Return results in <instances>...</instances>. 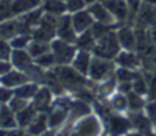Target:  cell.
<instances>
[{"instance_id": "obj_14", "label": "cell", "mask_w": 156, "mask_h": 136, "mask_svg": "<svg viewBox=\"0 0 156 136\" xmlns=\"http://www.w3.org/2000/svg\"><path fill=\"white\" fill-rule=\"evenodd\" d=\"M53 97H54V95H53V92H51L50 89H48L47 86L41 85L40 88H39V90L36 92L35 97L32 99V101H30V103L36 107V110H37V111L47 112L48 110L51 108L53 103H54V99Z\"/></svg>"}, {"instance_id": "obj_24", "label": "cell", "mask_w": 156, "mask_h": 136, "mask_svg": "<svg viewBox=\"0 0 156 136\" xmlns=\"http://www.w3.org/2000/svg\"><path fill=\"white\" fill-rule=\"evenodd\" d=\"M37 110H36V107L33 106L32 103H29L25 108H22L21 111H18L17 114H15V117H17V124L20 128H24V129H27L28 127H29V124L33 121V118L36 117V114H37Z\"/></svg>"}, {"instance_id": "obj_32", "label": "cell", "mask_w": 156, "mask_h": 136, "mask_svg": "<svg viewBox=\"0 0 156 136\" xmlns=\"http://www.w3.org/2000/svg\"><path fill=\"white\" fill-rule=\"evenodd\" d=\"M35 62H36V65H39V67L43 68V70H50V68H54L57 65L55 59H54L51 50L47 51V53L41 54V56H39V57H36Z\"/></svg>"}, {"instance_id": "obj_21", "label": "cell", "mask_w": 156, "mask_h": 136, "mask_svg": "<svg viewBox=\"0 0 156 136\" xmlns=\"http://www.w3.org/2000/svg\"><path fill=\"white\" fill-rule=\"evenodd\" d=\"M48 129H50V125H48L47 112L39 111L37 114H36V117L33 118V121L29 124V127L27 128V132L33 136H39Z\"/></svg>"}, {"instance_id": "obj_25", "label": "cell", "mask_w": 156, "mask_h": 136, "mask_svg": "<svg viewBox=\"0 0 156 136\" xmlns=\"http://www.w3.org/2000/svg\"><path fill=\"white\" fill-rule=\"evenodd\" d=\"M95 43H97V39L94 38L93 32L90 29L86 31L83 33L77 35V39L75 42V46L77 47V50H86V51H91L94 50Z\"/></svg>"}, {"instance_id": "obj_13", "label": "cell", "mask_w": 156, "mask_h": 136, "mask_svg": "<svg viewBox=\"0 0 156 136\" xmlns=\"http://www.w3.org/2000/svg\"><path fill=\"white\" fill-rule=\"evenodd\" d=\"M90 14L94 18V22H100V24H106V25H113V27H119L118 22L115 21L113 15L108 10V7L104 4V2H95V3L87 6Z\"/></svg>"}, {"instance_id": "obj_4", "label": "cell", "mask_w": 156, "mask_h": 136, "mask_svg": "<svg viewBox=\"0 0 156 136\" xmlns=\"http://www.w3.org/2000/svg\"><path fill=\"white\" fill-rule=\"evenodd\" d=\"M57 22H58V17H54V15L44 13L40 22L30 32L32 39L41 40V42H51L53 39H55L57 38Z\"/></svg>"}, {"instance_id": "obj_37", "label": "cell", "mask_w": 156, "mask_h": 136, "mask_svg": "<svg viewBox=\"0 0 156 136\" xmlns=\"http://www.w3.org/2000/svg\"><path fill=\"white\" fill-rule=\"evenodd\" d=\"M145 110H147V115L149 117L152 125L156 127V100H151L149 103L147 104Z\"/></svg>"}, {"instance_id": "obj_8", "label": "cell", "mask_w": 156, "mask_h": 136, "mask_svg": "<svg viewBox=\"0 0 156 136\" xmlns=\"http://www.w3.org/2000/svg\"><path fill=\"white\" fill-rule=\"evenodd\" d=\"M10 62H11L12 68L20 70V71L25 72L28 75L36 67L35 59L30 56L27 49H12L11 56H10Z\"/></svg>"}, {"instance_id": "obj_43", "label": "cell", "mask_w": 156, "mask_h": 136, "mask_svg": "<svg viewBox=\"0 0 156 136\" xmlns=\"http://www.w3.org/2000/svg\"><path fill=\"white\" fill-rule=\"evenodd\" d=\"M39 136H57V132L54 129H48V130H46L44 133H41V135H39Z\"/></svg>"}, {"instance_id": "obj_33", "label": "cell", "mask_w": 156, "mask_h": 136, "mask_svg": "<svg viewBox=\"0 0 156 136\" xmlns=\"http://www.w3.org/2000/svg\"><path fill=\"white\" fill-rule=\"evenodd\" d=\"M133 90L142 96L148 95V81H147V78H145V74L140 72L136 79L133 81Z\"/></svg>"}, {"instance_id": "obj_41", "label": "cell", "mask_w": 156, "mask_h": 136, "mask_svg": "<svg viewBox=\"0 0 156 136\" xmlns=\"http://www.w3.org/2000/svg\"><path fill=\"white\" fill-rule=\"evenodd\" d=\"M11 68H12V65L10 61H7V60H0V77L4 75L6 72H9Z\"/></svg>"}, {"instance_id": "obj_20", "label": "cell", "mask_w": 156, "mask_h": 136, "mask_svg": "<svg viewBox=\"0 0 156 136\" xmlns=\"http://www.w3.org/2000/svg\"><path fill=\"white\" fill-rule=\"evenodd\" d=\"M43 0H12L11 2V15L12 18L21 17L32 10L41 6Z\"/></svg>"}, {"instance_id": "obj_9", "label": "cell", "mask_w": 156, "mask_h": 136, "mask_svg": "<svg viewBox=\"0 0 156 136\" xmlns=\"http://www.w3.org/2000/svg\"><path fill=\"white\" fill-rule=\"evenodd\" d=\"M101 2H104V4L108 7V10L113 15V18L118 22L119 27L129 24L130 10L127 0H101Z\"/></svg>"}, {"instance_id": "obj_36", "label": "cell", "mask_w": 156, "mask_h": 136, "mask_svg": "<svg viewBox=\"0 0 156 136\" xmlns=\"http://www.w3.org/2000/svg\"><path fill=\"white\" fill-rule=\"evenodd\" d=\"M14 89L7 88L4 85H0V104H9L11 99L14 97Z\"/></svg>"}, {"instance_id": "obj_12", "label": "cell", "mask_w": 156, "mask_h": 136, "mask_svg": "<svg viewBox=\"0 0 156 136\" xmlns=\"http://www.w3.org/2000/svg\"><path fill=\"white\" fill-rule=\"evenodd\" d=\"M106 121H108V130L112 136H124L129 132V129L133 128L130 118L120 115L119 112L111 114Z\"/></svg>"}, {"instance_id": "obj_2", "label": "cell", "mask_w": 156, "mask_h": 136, "mask_svg": "<svg viewBox=\"0 0 156 136\" xmlns=\"http://www.w3.org/2000/svg\"><path fill=\"white\" fill-rule=\"evenodd\" d=\"M54 70H55V72L58 74L59 79L64 83L66 90L77 92L79 89L84 88V86L87 85L86 77L82 75L80 72H77L71 64L69 65H55Z\"/></svg>"}, {"instance_id": "obj_1", "label": "cell", "mask_w": 156, "mask_h": 136, "mask_svg": "<svg viewBox=\"0 0 156 136\" xmlns=\"http://www.w3.org/2000/svg\"><path fill=\"white\" fill-rule=\"evenodd\" d=\"M120 50L122 47L118 40L116 29H113L106 33L105 36H102L101 39H98L94 50H93V54L97 57H102V59L115 60L116 56L120 53Z\"/></svg>"}, {"instance_id": "obj_5", "label": "cell", "mask_w": 156, "mask_h": 136, "mask_svg": "<svg viewBox=\"0 0 156 136\" xmlns=\"http://www.w3.org/2000/svg\"><path fill=\"white\" fill-rule=\"evenodd\" d=\"M75 136H101L102 124L95 114H88L83 118L77 119L71 128Z\"/></svg>"}, {"instance_id": "obj_15", "label": "cell", "mask_w": 156, "mask_h": 136, "mask_svg": "<svg viewBox=\"0 0 156 136\" xmlns=\"http://www.w3.org/2000/svg\"><path fill=\"white\" fill-rule=\"evenodd\" d=\"M29 81L30 78L28 74L20 71V70H15V68H11L9 72H6L4 75L0 77V85H4L11 89H17L20 86H22L24 83L29 82Z\"/></svg>"}, {"instance_id": "obj_19", "label": "cell", "mask_w": 156, "mask_h": 136, "mask_svg": "<svg viewBox=\"0 0 156 136\" xmlns=\"http://www.w3.org/2000/svg\"><path fill=\"white\" fill-rule=\"evenodd\" d=\"M18 33H24V32H22L21 22L17 17L0 21V39H4V40L10 42Z\"/></svg>"}, {"instance_id": "obj_29", "label": "cell", "mask_w": 156, "mask_h": 136, "mask_svg": "<svg viewBox=\"0 0 156 136\" xmlns=\"http://www.w3.org/2000/svg\"><path fill=\"white\" fill-rule=\"evenodd\" d=\"M109 104L112 107L115 112H124L129 108V103H127V96L124 93H116L112 95V97L109 99Z\"/></svg>"}, {"instance_id": "obj_35", "label": "cell", "mask_w": 156, "mask_h": 136, "mask_svg": "<svg viewBox=\"0 0 156 136\" xmlns=\"http://www.w3.org/2000/svg\"><path fill=\"white\" fill-rule=\"evenodd\" d=\"M29 103H30V101L27 100V99H22V97H20V96H15L14 95V97H12L11 101L9 103V107L15 112V114H17L18 111H21L22 108H25V107H27Z\"/></svg>"}, {"instance_id": "obj_42", "label": "cell", "mask_w": 156, "mask_h": 136, "mask_svg": "<svg viewBox=\"0 0 156 136\" xmlns=\"http://www.w3.org/2000/svg\"><path fill=\"white\" fill-rule=\"evenodd\" d=\"M149 36H151V40H152V43L156 46V24L153 25V27H151L149 29Z\"/></svg>"}, {"instance_id": "obj_39", "label": "cell", "mask_w": 156, "mask_h": 136, "mask_svg": "<svg viewBox=\"0 0 156 136\" xmlns=\"http://www.w3.org/2000/svg\"><path fill=\"white\" fill-rule=\"evenodd\" d=\"M116 89H118V92L127 95V93H130L133 90V82H118Z\"/></svg>"}, {"instance_id": "obj_26", "label": "cell", "mask_w": 156, "mask_h": 136, "mask_svg": "<svg viewBox=\"0 0 156 136\" xmlns=\"http://www.w3.org/2000/svg\"><path fill=\"white\" fill-rule=\"evenodd\" d=\"M39 88H40V83L35 82V81H29V82L24 83V85L20 86V88L14 89V92H15V96H20V97H22V99H27V100L32 101L36 92L39 90Z\"/></svg>"}, {"instance_id": "obj_16", "label": "cell", "mask_w": 156, "mask_h": 136, "mask_svg": "<svg viewBox=\"0 0 156 136\" xmlns=\"http://www.w3.org/2000/svg\"><path fill=\"white\" fill-rule=\"evenodd\" d=\"M115 62L118 67L138 70L141 67V57L136 50H120V53L116 56Z\"/></svg>"}, {"instance_id": "obj_31", "label": "cell", "mask_w": 156, "mask_h": 136, "mask_svg": "<svg viewBox=\"0 0 156 136\" xmlns=\"http://www.w3.org/2000/svg\"><path fill=\"white\" fill-rule=\"evenodd\" d=\"M30 40H32V35L30 33H18L17 36L10 40L12 49H28Z\"/></svg>"}, {"instance_id": "obj_7", "label": "cell", "mask_w": 156, "mask_h": 136, "mask_svg": "<svg viewBox=\"0 0 156 136\" xmlns=\"http://www.w3.org/2000/svg\"><path fill=\"white\" fill-rule=\"evenodd\" d=\"M156 24V6L155 4L141 3L136 17L133 20V27L141 28V29H149Z\"/></svg>"}, {"instance_id": "obj_6", "label": "cell", "mask_w": 156, "mask_h": 136, "mask_svg": "<svg viewBox=\"0 0 156 136\" xmlns=\"http://www.w3.org/2000/svg\"><path fill=\"white\" fill-rule=\"evenodd\" d=\"M76 51L77 47L75 46V43H69V42L61 40L58 38L51 40V53L55 59L57 65H69Z\"/></svg>"}, {"instance_id": "obj_18", "label": "cell", "mask_w": 156, "mask_h": 136, "mask_svg": "<svg viewBox=\"0 0 156 136\" xmlns=\"http://www.w3.org/2000/svg\"><path fill=\"white\" fill-rule=\"evenodd\" d=\"M71 15H72V22H73L75 31L77 32V35L88 31L93 27V24H94V18L90 14L88 9L80 10V11L75 13V14H71Z\"/></svg>"}, {"instance_id": "obj_40", "label": "cell", "mask_w": 156, "mask_h": 136, "mask_svg": "<svg viewBox=\"0 0 156 136\" xmlns=\"http://www.w3.org/2000/svg\"><path fill=\"white\" fill-rule=\"evenodd\" d=\"M27 133V129L24 128H14V129H10V130H6V135L4 136H25Z\"/></svg>"}, {"instance_id": "obj_47", "label": "cell", "mask_w": 156, "mask_h": 136, "mask_svg": "<svg viewBox=\"0 0 156 136\" xmlns=\"http://www.w3.org/2000/svg\"><path fill=\"white\" fill-rule=\"evenodd\" d=\"M62 2H66V0H62Z\"/></svg>"}, {"instance_id": "obj_45", "label": "cell", "mask_w": 156, "mask_h": 136, "mask_svg": "<svg viewBox=\"0 0 156 136\" xmlns=\"http://www.w3.org/2000/svg\"><path fill=\"white\" fill-rule=\"evenodd\" d=\"M142 3H148V4H155L156 6V0H141Z\"/></svg>"}, {"instance_id": "obj_44", "label": "cell", "mask_w": 156, "mask_h": 136, "mask_svg": "<svg viewBox=\"0 0 156 136\" xmlns=\"http://www.w3.org/2000/svg\"><path fill=\"white\" fill-rule=\"evenodd\" d=\"M124 136H145V135L142 132H138V130H137V132H133V133H126Z\"/></svg>"}, {"instance_id": "obj_11", "label": "cell", "mask_w": 156, "mask_h": 136, "mask_svg": "<svg viewBox=\"0 0 156 136\" xmlns=\"http://www.w3.org/2000/svg\"><path fill=\"white\" fill-rule=\"evenodd\" d=\"M116 35L122 50H136L137 51V33L136 28L130 24H124L116 28Z\"/></svg>"}, {"instance_id": "obj_28", "label": "cell", "mask_w": 156, "mask_h": 136, "mask_svg": "<svg viewBox=\"0 0 156 136\" xmlns=\"http://www.w3.org/2000/svg\"><path fill=\"white\" fill-rule=\"evenodd\" d=\"M27 50L29 51V54L33 59H36V57H39V56H41V54L51 50V42H41V40H35V39H32Z\"/></svg>"}, {"instance_id": "obj_34", "label": "cell", "mask_w": 156, "mask_h": 136, "mask_svg": "<svg viewBox=\"0 0 156 136\" xmlns=\"http://www.w3.org/2000/svg\"><path fill=\"white\" fill-rule=\"evenodd\" d=\"M66 13L68 14H75L80 10L87 9V3L84 0H66Z\"/></svg>"}, {"instance_id": "obj_27", "label": "cell", "mask_w": 156, "mask_h": 136, "mask_svg": "<svg viewBox=\"0 0 156 136\" xmlns=\"http://www.w3.org/2000/svg\"><path fill=\"white\" fill-rule=\"evenodd\" d=\"M127 103H129V110H131L133 112H138V111H144L147 104H145L144 96L140 93L131 90L130 93H127Z\"/></svg>"}, {"instance_id": "obj_38", "label": "cell", "mask_w": 156, "mask_h": 136, "mask_svg": "<svg viewBox=\"0 0 156 136\" xmlns=\"http://www.w3.org/2000/svg\"><path fill=\"white\" fill-rule=\"evenodd\" d=\"M148 96L151 100H156V72H152L148 81Z\"/></svg>"}, {"instance_id": "obj_23", "label": "cell", "mask_w": 156, "mask_h": 136, "mask_svg": "<svg viewBox=\"0 0 156 136\" xmlns=\"http://www.w3.org/2000/svg\"><path fill=\"white\" fill-rule=\"evenodd\" d=\"M40 7L43 13L54 15V17H61L66 14V3L62 0H43Z\"/></svg>"}, {"instance_id": "obj_17", "label": "cell", "mask_w": 156, "mask_h": 136, "mask_svg": "<svg viewBox=\"0 0 156 136\" xmlns=\"http://www.w3.org/2000/svg\"><path fill=\"white\" fill-rule=\"evenodd\" d=\"M94 54L91 51H86V50H77L75 54L73 60H72L71 65L76 70L77 72H80L84 77H88V71L91 67V61Z\"/></svg>"}, {"instance_id": "obj_46", "label": "cell", "mask_w": 156, "mask_h": 136, "mask_svg": "<svg viewBox=\"0 0 156 136\" xmlns=\"http://www.w3.org/2000/svg\"><path fill=\"white\" fill-rule=\"evenodd\" d=\"M86 3H87V6H90V4H93V3H95V2H100V0H84Z\"/></svg>"}, {"instance_id": "obj_48", "label": "cell", "mask_w": 156, "mask_h": 136, "mask_svg": "<svg viewBox=\"0 0 156 136\" xmlns=\"http://www.w3.org/2000/svg\"><path fill=\"white\" fill-rule=\"evenodd\" d=\"M0 106H2V104H0Z\"/></svg>"}, {"instance_id": "obj_30", "label": "cell", "mask_w": 156, "mask_h": 136, "mask_svg": "<svg viewBox=\"0 0 156 136\" xmlns=\"http://www.w3.org/2000/svg\"><path fill=\"white\" fill-rule=\"evenodd\" d=\"M140 72L137 70H130V68L124 67H116L115 77L118 79V82H133L137 78Z\"/></svg>"}, {"instance_id": "obj_10", "label": "cell", "mask_w": 156, "mask_h": 136, "mask_svg": "<svg viewBox=\"0 0 156 136\" xmlns=\"http://www.w3.org/2000/svg\"><path fill=\"white\" fill-rule=\"evenodd\" d=\"M57 38L61 40L69 42V43H75L77 39V32L75 31L73 22H72V15L71 14H64L58 17V22H57Z\"/></svg>"}, {"instance_id": "obj_22", "label": "cell", "mask_w": 156, "mask_h": 136, "mask_svg": "<svg viewBox=\"0 0 156 136\" xmlns=\"http://www.w3.org/2000/svg\"><path fill=\"white\" fill-rule=\"evenodd\" d=\"M14 128H18L15 112L10 108L9 104H2L0 106V129L10 130Z\"/></svg>"}, {"instance_id": "obj_3", "label": "cell", "mask_w": 156, "mask_h": 136, "mask_svg": "<svg viewBox=\"0 0 156 136\" xmlns=\"http://www.w3.org/2000/svg\"><path fill=\"white\" fill-rule=\"evenodd\" d=\"M116 67L118 65H116L115 60H108V59L94 56L91 61L90 71H88V78L91 81H94V82H102V81L115 75Z\"/></svg>"}]
</instances>
